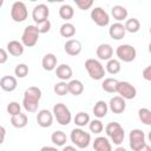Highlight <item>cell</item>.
I'll use <instances>...</instances> for the list:
<instances>
[{
  "mask_svg": "<svg viewBox=\"0 0 151 151\" xmlns=\"http://www.w3.org/2000/svg\"><path fill=\"white\" fill-rule=\"evenodd\" d=\"M138 151H151V147H150V145H147V144H145L142 149H139Z\"/></svg>",
  "mask_w": 151,
  "mask_h": 151,
  "instance_id": "bcb514c9",
  "label": "cell"
},
{
  "mask_svg": "<svg viewBox=\"0 0 151 151\" xmlns=\"http://www.w3.org/2000/svg\"><path fill=\"white\" fill-rule=\"evenodd\" d=\"M27 123H28V118H27V116H26L25 113H21V112H20L19 114L11 117V124H12L14 127H17V129H22V127H25V126L27 125Z\"/></svg>",
  "mask_w": 151,
  "mask_h": 151,
  "instance_id": "d4e9b609",
  "label": "cell"
},
{
  "mask_svg": "<svg viewBox=\"0 0 151 151\" xmlns=\"http://www.w3.org/2000/svg\"><path fill=\"white\" fill-rule=\"evenodd\" d=\"M14 73L18 78H25L28 74V66L26 64H18L14 68Z\"/></svg>",
  "mask_w": 151,
  "mask_h": 151,
  "instance_id": "d590c367",
  "label": "cell"
},
{
  "mask_svg": "<svg viewBox=\"0 0 151 151\" xmlns=\"http://www.w3.org/2000/svg\"><path fill=\"white\" fill-rule=\"evenodd\" d=\"M74 124L79 127H83L87 124H90V116L86 112H78L74 117Z\"/></svg>",
  "mask_w": 151,
  "mask_h": 151,
  "instance_id": "1f68e13d",
  "label": "cell"
},
{
  "mask_svg": "<svg viewBox=\"0 0 151 151\" xmlns=\"http://www.w3.org/2000/svg\"><path fill=\"white\" fill-rule=\"evenodd\" d=\"M149 52H150V53H151V42H150V44H149Z\"/></svg>",
  "mask_w": 151,
  "mask_h": 151,
  "instance_id": "681fc988",
  "label": "cell"
},
{
  "mask_svg": "<svg viewBox=\"0 0 151 151\" xmlns=\"http://www.w3.org/2000/svg\"><path fill=\"white\" fill-rule=\"evenodd\" d=\"M41 98V90L37 86H31L25 90L24 92V99H22V106L27 112H37L39 101Z\"/></svg>",
  "mask_w": 151,
  "mask_h": 151,
  "instance_id": "6da1fadb",
  "label": "cell"
},
{
  "mask_svg": "<svg viewBox=\"0 0 151 151\" xmlns=\"http://www.w3.org/2000/svg\"><path fill=\"white\" fill-rule=\"evenodd\" d=\"M53 90H54L55 94H58V96H65V94L70 93V91H68V83H66V81H59V83H57L54 85V88Z\"/></svg>",
  "mask_w": 151,
  "mask_h": 151,
  "instance_id": "e575fe53",
  "label": "cell"
},
{
  "mask_svg": "<svg viewBox=\"0 0 151 151\" xmlns=\"http://www.w3.org/2000/svg\"><path fill=\"white\" fill-rule=\"evenodd\" d=\"M96 54H97L99 60H107L109 61L110 59H112L113 48H112V46L110 44H100L97 47Z\"/></svg>",
  "mask_w": 151,
  "mask_h": 151,
  "instance_id": "9a60e30c",
  "label": "cell"
},
{
  "mask_svg": "<svg viewBox=\"0 0 151 151\" xmlns=\"http://www.w3.org/2000/svg\"><path fill=\"white\" fill-rule=\"evenodd\" d=\"M7 51L13 57H20L24 53V45L18 40H12L7 44Z\"/></svg>",
  "mask_w": 151,
  "mask_h": 151,
  "instance_id": "7402d4cb",
  "label": "cell"
},
{
  "mask_svg": "<svg viewBox=\"0 0 151 151\" xmlns=\"http://www.w3.org/2000/svg\"><path fill=\"white\" fill-rule=\"evenodd\" d=\"M150 34H151V27H150Z\"/></svg>",
  "mask_w": 151,
  "mask_h": 151,
  "instance_id": "f907efd6",
  "label": "cell"
},
{
  "mask_svg": "<svg viewBox=\"0 0 151 151\" xmlns=\"http://www.w3.org/2000/svg\"><path fill=\"white\" fill-rule=\"evenodd\" d=\"M138 117L143 124L151 126V111L149 109H145V107L139 109L138 110Z\"/></svg>",
  "mask_w": 151,
  "mask_h": 151,
  "instance_id": "836d02e7",
  "label": "cell"
},
{
  "mask_svg": "<svg viewBox=\"0 0 151 151\" xmlns=\"http://www.w3.org/2000/svg\"><path fill=\"white\" fill-rule=\"evenodd\" d=\"M74 2L79 7V9H83V11H86V9L91 8L92 5H93L92 0H74Z\"/></svg>",
  "mask_w": 151,
  "mask_h": 151,
  "instance_id": "f35d334b",
  "label": "cell"
},
{
  "mask_svg": "<svg viewBox=\"0 0 151 151\" xmlns=\"http://www.w3.org/2000/svg\"><path fill=\"white\" fill-rule=\"evenodd\" d=\"M65 52L71 55V57H76L81 52V44L80 41H78L77 39H70L65 42Z\"/></svg>",
  "mask_w": 151,
  "mask_h": 151,
  "instance_id": "e0dca14e",
  "label": "cell"
},
{
  "mask_svg": "<svg viewBox=\"0 0 151 151\" xmlns=\"http://www.w3.org/2000/svg\"><path fill=\"white\" fill-rule=\"evenodd\" d=\"M37 123L41 127H50L53 123V112H50L46 109L40 110L37 114Z\"/></svg>",
  "mask_w": 151,
  "mask_h": 151,
  "instance_id": "4fadbf2b",
  "label": "cell"
},
{
  "mask_svg": "<svg viewBox=\"0 0 151 151\" xmlns=\"http://www.w3.org/2000/svg\"><path fill=\"white\" fill-rule=\"evenodd\" d=\"M94 151H112L111 143L106 137H97L93 142Z\"/></svg>",
  "mask_w": 151,
  "mask_h": 151,
  "instance_id": "ffe728a7",
  "label": "cell"
},
{
  "mask_svg": "<svg viewBox=\"0 0 151 151\" xmlns=\"http://www.w3.org/2000/svg\"><path fill=\"white\" fill-rule=\"evenodd\" d=\"M59 32H60V35L64 38H72L76 34V27L71 22H65L60 26Z\"/></svg>",
  "mask_w": 151,
  "mask_h": 151,
  "instance_id": "83f0119b",
  "label": "cell"
},
{
  "mask_svg": "<svg viewBox=\"0 0 151 151\" xmlns=\"http://www.w3.org/2000/svg\"><path fill=\"white\" fill-rule=\"evenodd\" d=\"M39 29L37 27V25H28L24 32H22V35H21V42L24 46L26 47H33L37 42H38V39H39Z\"/></svg>",
  "mask_w": 151,
  "mask_h": 151,
  "instance_id": "5b68a950",
  "label": "cell"
},
{
  "mask_svg": "<svg viewBox=\"0 0 151 151\" xmlns=\"http://www.w3.org/2000/svg\"><path fill=\"white\" fill-rule=\"evenodd\" d=\"M71 142L79 149H85L90 145L91 142V134L88 132H85L81 129H73L71 131Z\"/></svg>",
  "mask_w": 151,
  "mask_h": 151,
  "instance_id": "8992f818",
  "label": "cell"
},
{
  "mask_svg": "<svg viewBox=\"0 0 151 151\" xmlns=\"http://www.w3.org/2000/svg\"><path fill=\"white\" fill-rule=\"evenodd\" d=\"M120 68H122L120 63L117 59H110L107 61V64H106V71L110 74H117V73H119L120 72Z\"/></svg>",
  "mask_w": 151,
  "mask_h": 151,
  "instance_id": "d6a6232c",
  "label": "cell"
},
{
  "mask_svg": "<svg viewBox=\"0 0 151 151\" xmlns=\"http://www.w3.org/2000/svg\"><path fill=\"white\" fill-rule=\"evenodd\" d=\"M85 68L93 80H100L105 76V68L101 65V63L97 59H87L85 61Z\"/></svg>",
  "mask_w": 151,
  "mask_h": 151,
  "instance_id": "3957f363",
  "label": "cell"
},
{
  "mask_svg": "<svg viewBox=\"0 0 151 151\" xmlns=\"http://www.w3.org/2000/svg\"><path fill=\"white\" fill-rule=\"evenodd\" d=\"M109 109L116 113V114H119V113H123L126 109V103H125V99L122 98L120 96H116L113 98L110 99V103H109Z\"/></svg>",
  "mask_w": 151,
  "mask_h": 151,
  "instance_id": "5bb4252c",
  "label": "cell"
},
{
  "mask_svg": "<svg viewBox=\"0 0 151 151\" xmlns=\"http://www.w3.org/2000/svg\"><path fill=\"white\" fill-rule=\"evenodd\" d=\"M111 14H112L113 19H116L117 21H122V20H125L127 18V9L124 6L116 5L111 9Z\"/></svg>",
  "mask_w": 151,
  "mask_h": 151,
  "instance_id": "cb8c5ba5",
  "label": "cell"
},
{
  "mask_svg": "<svg viewBox=\"0 0 151 151\" xmlns=\"http://www.w3.org/2000/svg\"><path fill=\"white\" fill-rule=\"evenodd\" d=\"M109 111V105L104 100H98L93 106V114L97 118H104Z\"/></svg>",
  "mask_w": 151,
  "mask_h": 151,
  "instance_id": "603a6c76",
  "label": "cell"
},
{
  "mask_svg": "<svg viewBox=\"0 0 151 151\" xmlns=\"http://www.w3.org/2000/svg\"><path fill=\"white\" fill-rule=\"evenodd\" d=\"M40 151H59V150L54 146H42L40 149Z\"/></svg>",
  "mask_w": 151,
  "mask_h": 151,
  "instance_id": "7bdbcfd3",
  "label": "cell"
},
{
  "mask_svg": "<svg viewBox=\"0 0 151 151\" xmlns=\"http://www.w3.org/2000/svg\"><path fill=\"white\" fill-rule=\"evenodd\" d=\"M105 132L107 134V137L111 138V142L114 144V145H120L124 140V137H125V132H124V129L120 126L119 123L117 122H111L106 125L105 127Z\"/></svg>",
  "mask_w": 151,
  "mask_h": 151,
  "instance_id": "7a4b0ae2",
  "label": "cell"
},
{
  "mask_svg": "<svg viewBox=\"0 0 151 151\" xmlns=\"http://www.w3.org/2000/svg\"><path fill=\"white\" fill-rule=\"evenodd\" d=\"M125 33H126V29H125V26L120 22H116V24H112L109 28V34L112 39L114 40H120L125 37Z\"/></svg>",
  "mask_w": 151,
  "mask_h": 151,
  "instance_id": "2e32d148",
  "label": "cell"
},
{
  "mask_svg": "<svg viewBox=\"0 0 151 151\" xmlns=\"http://www.w3.org/2000/svg\"><path fill=\"white\" fill-rule=\"evenodd\" d=\"M125 29L126 32H130V33H137L140 28V22L138 19L136 18H131V19H127L126 22H125Z\"/></svg>",
  "mask_w": 151,
  "mask_h": 151,
  "instance_id": "4dcf8cb0",
  "label": "cell"
},
{
  "mask_svg": "<svg viewBox=\"0 0 151 151\" xmlns=\"http://www.w3.org/2000/svg\"><path fill=\"white\" fill-rule=\"evenodd\" d=\"M7 112L11 114V117L13 116H17L21 112V106L19 103L17 101H11L8 105H7Z\"/></svg>",
  "mask_w": 151,
  "mask_h": 151,
  "instance_id": "74e56055",
  "label": "cell"
},
{
  "mask_svg": "<svg viewBox=\"0 0 151 151\" xmlns=\"http://www.w3.org/2000/svg\"><path fill=\"white\" fill-rule=\"evenodd\" d=\"M116 55L118 57L119 60H122L124 63H131L136 59L137 51L133 46H131L129 44H123V45H119L117 47Z\"/></svg>",
  "mask_w": 151,
  "mask_h": 151,
  "instance_id": "52a82bcc",
  "label": "cell"
},
{
  "mask_svg": "<svg viewBox=\"0 0 151 151\" xmlns=\"http://www.w3.org/2000/svg\"><path fill=\"white\" fill-rule=\"evenodd\" d=\"M48 15H50V9L45 4H39L34 6L32 11V18L37 25L48 20Z\"/></svg>",
  "mask_w": 151,
  "mask_h": 151,
  "instance_id": "7c38bea8",
  "label": "cell"
},
{
  "mask_svg": "<svg viewBox=\"0 0 151 151\" xmlns=\"http://www.w3.org/2000/svg\"><path fill=\"white\" fill-rule=\"evenodd\" d=\"M66 134L63 131H54L51 136V140L57 146H64L66 143Z\"/></svg>",
  "mask_w": 151,
  "mask_h": 151,
  "instance_id": "f546056e",
  "label": "cell"
},
{
  "mask_svg": "<svg viewBox=\"0 0 151 151\" xmlns=\"http://www.w3.org/2000/svg\"><path fill=\"white\" fill-rule=\"evenodd\" d=\"M114 151H126V149H125V147H123V146H118Z\"/></svg>",
  "mask_w": 151,
  "mask_h": 151,
  "instance_id": "7dc6e473",
  "label": "cell"
},
{
  "mask_svg": "<svg viewBox=\"0 0 151 151\" xmlns=\"http://www.w3.org/2000/svg\"><path fill=\"white\" fill-rule=\"evenodd\" d=\"M129 142H130V147L133 151H138L142 149L146 143H145V134L142 130L139 129H133L131 130L129 134Z\"/></svg>",
  "mask_w": 151,
  "mask_h": 151,
  "instance_id": "9c48e42d",
  "label": "cell"
},
{
  "mask_svg": "<svg viewBox=\"0 0 151 151\" xmlns=\"http://www.w3.org/2000/svg\"><path fill=\"white\" fill-rule=\"evenodd\" d=\"M63 151H77V149L74 146H71V145H67L63 149Z\"/></svg>",
  "mask_w": 151,
  "mask_h": 151,
  "instance_id": "f6af8a7d",
  "label": "cell"
},
{
  "mask_svg": "<svg viewBox=\"0 0 151 151\" xmlns=\"http://www.w3.org/2000/svg\"><path fill=\"white\" fill-rule=\"evenodd\" d=\"M17 79L12 76H4L0 79V87L6 92H12L17 88Z\"/></svg>",
  "mask_w": 151,
  "mask_h": 151,
  "instance_id": "ac0fdd59",
  "label": "cell"
},
{
  "mask_svg": "<svg viewBox=\"0 0 151 151\" xmlns=\"http://www.w3.org/2000/svg\"><path fill=\"white\" fill-rule=\"evenodd\" d=\"M7 59H8V54H7L6 50L1 48L0 50V64H5L7 61Z\"/></svg>",
  "mask_w": 151,
  "mask_h": 151,
  "instance_id": "b9f144b4",
  "label": "cell"
},
{
  "mask_svg": "<svg viewBox=\"0 0 151 151\" xmlns=\"http://www.w3.org/2000/svg\"><path fill=\"white\" fill-rule=\"evenodd\" d=\"M55 76H57L61 81L68 80V79L72 77V68H71V66H68L67 64H61V65H59V66L55 68Z\"/></svg>",
  "mask_w": 151,
  "mask_h": 151,
  "instance_id": "44dd1931",
  "label": "cell"
},
{
  "mask_svg": "<svg viewBox=\"0 0 151 151\" xmlns=\"http://www.w3.org/2000/svg\"><path fill=\"white\" fill-rule=\"evenodd\" d=\"M88 127H90V131L93 132V133H100L104 129V125L103 123L99 120V119H93L88 124Z\"/></svg>",
  "mask_w": 151,
  "mask_h": 151,
  "instance_id": "8d00e7d4",
  "label": "cell"
},
{
  "mask_svg": "<svg viewBox=\"0 0 151 151\" xmlns=\"http://www.w3.org/2000/svg\"><path fill=\"white\" fill-rule=\"evenodd\" d=\"M53 116L57 119V122L64 126L68 125L71 123V119H72L70 109L63 103H58L53 106Z\"/></svg>",
  "mask_w": 151,
  "mask_h": 151,
  "instance_id": "277c9868",
  "label": "cell"
},
{
  "mask_svg": "<svg viewBox=\"0 0 151 151\" xmlns=\"http://www.w3.org/2000/svg\"><path fill=\"white\" fill-rule=\"evenodd\" d=\"M68 91H70V93L73 94V96H79V94H81L83 91H84V85H83V83H81L80 80L73 79V80H71V81L68 83Z\"/></svg>",
  "mask_w": 151,
  "mask_h": 151,
  "instance_id": "4316f807",
  "label": "cell"
},
{
  "mask_svg": "<svg viewBox=\"0 0 151 151\" xmlns=\"http://www.w3.org/2000/svg\"><path fill=\"white\" fill-rule=\"evenodd\" d=\"M118 83L119 81L114 78H106V79H104V81L101 84V87L107 93H114V92H117Z\"/></svg>",
  "mask_w": 151,
  "mask_h": 151,
  "instance_id": "484cf974",
  "label": "cell"
},
{
  "mask_svg": "<svg viewBox=\"0 0 151 151\" xmlns=\"http://www.w3.org/2000/svg\"><path fill=\"white\" fill-rule=\"evenodd\" d=\"M117 93L122 97V98H124L125 100L126 99H133V98H136V96H137V90H136V87L132 85V84H130L129 81H119L118 83V86H117Z\"/></svg>",
  "mask_w": 151,
  "mask_h": 151,
  "instance_id": "30bf717a",
  "label": "cell"
},
{
  "mask_svg": "<svg viewBox=\"0 0 151 151\" xmlns=\"http://www.w3.org/2000/svg\"><path fill=\"white\" fill-rule=\"evenodd\" d=\"M57 57L53 54V53H47L44 55L42 60H41V65H42V68L45 71H53L55 70L58 66H57Z\"/></svg>",
  "mask_w": 151,
  "mask_h": 151,
  "instance_id": "d6986e66",
  "label": "cell"
},
{
  "mask_svg": "<svg viewBox=\"0 0 151 151\" xmlns=\"http://www.w3.org/2000/svg\"><path fill=\"white\" fill-rule=\"evenodd\" d=\"M0 131H1V139H0V143H4V140H5V134H6V130H5L4 126H1V127H0Z\"/></svg>",
  "mask_w": 151,
  "mask_h": 151,
  "instance_id": "ee69618b",
  "label": "cell"
},
{
  "mask_svg": "<svg viewBox=\"0 0 151 151\" xmlns=\"http://www.w3.org/2000/svg\"><path fill=\"white\" fill-rule=\"evenodd\" d=\"M27 7L22 1H15L11 8V18L15 22H22L27 19Z\"/></svg>",
  "mask_w": 151,
  "mask_h": 151,
  "instance_id": "ba28073f",
  "label": "cell"
},
{
  "mask_svg": "<svg viewBox=\"0 0 151 151\" xmlns=\"http://www.w3.org/2000/svg\"><path fill=\"white\" fill-rule=\"evenodd\" d=\"M147 138H149V142L151 143V131L149 132V134H147Z\"/></svg>",
  "mask_w": 151,
  "mask_h": 151,
  "instance_id": "c3c4849f",
  "label": "cell"
},
{
  "mask_svg": "<svg viewBox=\"0 0 151 151\" xmlns=\"http://www.w3.org/2000/svg\"><path fill=\"white\" fill-rule=\"evenodd\" d=\"M37 27H38V29H39L40 33H47L51 29V21L50 20H46V21H44L41 24H38Z\"/></svg>",
  "mask_w": 151,
  "mask_h": 151,
  "instance_id": "ab89813d",
  "label": "cell"
},
{
  "mask_svg": "<svg viewBox=\"0 0 151 151\" xmlns=\"http://www.w3.org/2000/svg\"><path fill=\"white\" fill-rule=\"evenodd\" d=\"M59 15L64 20H70L74 15V9H73V7L71 5H66L65 4V5L60 6V8H59Z\"/></svg>",
  "mask_w": 151,
  "mask_h": 151,
  "instance_id": "f1b7e54d",
  "label": "cell"
},
{
  "mask_svg": "<svg viewBox=\"0 0 151 151\" xmlns=\"http://www.w3.org/2000/svg\"><path fill=\"white\" fill-rule=\"evenodd\" d=\"M143 78L147 81H151V64L149 66H146L144 70H143V73H142Z\"/></svg>",
  "mask_w": 151,
  "mask_h": 151,
  "instance_id": "60d3db41",
  "label": "cell"
},
{
  "mask_svg": "<svg viewBox=\"0 0 151 151\" xmlns=\"http://www.w3.org/2000/svg\"><path fill=\"white\" fill-rule=\"evenodd\" d=\"M91 19L93 20V22L100 27H105L109 25L110 22V17L107 14V12L105 9H103L101 7H94L91 11Z\"/></svg>",
  "mask_w": 151,
  "mask_h": 151,
  "instance_id": "8fae6325",
  "label": "cell"
}]
</instances>
